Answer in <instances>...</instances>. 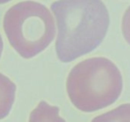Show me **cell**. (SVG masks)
Instances as JSON below:
<instances>
[{
	"instance_id": "1",
	"label": "cell",
	"mask_w": 130,
	"mask_h": 122,
	"mask_svg": "<svg viewBox=\"0 0 130 122\" xmlns=\"http://www.w3.org/2000/svg\"><path fill=\"white\" fill-rule=\"evenodd\" d=\"M56 18L58 35L55 49L67 63L93 51L108 31L110 16L98 0H60L51 6Z\"/></svg>"
},
{
	"instance_id": "2",
	"label": "cell",
	"mask_w": 130,
	"mask_h": 122,
	"mask_svg": "<svg viewBox=\"0 0 130 122\" xmlns=\"http://www.w3.org/2000/svg\"><path fill=\"white\" fill-rule=\"evenodd\" d=\"M122 87L119 69L112 61L102 57L87 58L77 64L66 82L71 102L84 112L99 110L114 103Z\"/></svg>"
},
{
	"instance_id": "3",
	"label": "cell",
	"mask_w": 130,
	"mask_h": 122,
	"mask_svg": "<svg viewBox=\"0 0 130 122\" xmlns=\"http://www.w3.org/2000/svg\"><path fill=\"white\" fill-rule=\"evenodd\" d=\"M3 27L12 47L24 58L45 50L55 36L51 12L44 5L22 1L6 11Z\"/></svg>"
},
{
	"instance_id": "4",
	"label": "cell",
	"mask_w": 130,
	"mask_h": 122,
	"mask_svg": "<svg viewBox=\"0 0 130 122\" xmlns=\"http://www.w3.org/2000/svg\"><path fill=\"white\" fill-rule=\"evenodd\" d=\"M16 86L6 75L0 73V119L9 114L14 102Z\"/></svg>"
},
{
	"instance_id": "5",
	"label": "cell",
	"mask_w": 130,
	"mask_h": 122,
	"mask_svg": "<svg viewBox=\"0 0 130 122\" xmlns=\"http://www.w3.org/2000/svg\"><path fill=\"white\" fill-rule=\"evenodd\" d=\"M59 108L40 102L29 115V122H65L59 114Z\"/></svg>"
},
{
	"instance_id": "6",
	"label": "cell",
	"mask_w": 130,
	"mask_h": 122,
	"mask_svg": "<svg viewBox=\"0 0 130 122\" xmlns=\"http://www.w3.org/2000/svg\"><path fill=\"white\" fill-rule=\"evenodd\" d=\"M91 122H130V103L122 104L116 109L99 115Z\"/></svg>"
},
{
	"instance_id": "7",
	"label": "cell",
	"mask_w": 130,
	"mask_h": 122,
	"mask_svg": "<svg viewBox=\"0 0 130 122\" xmlns=\"http://www.w3.org/2000/svg\"><path fill=\"white\" fill-rule=\"evenodd\" d=\"M122 32L127 43L130 45V6L126 10L122 19Z\"/></svg>"
},
{
	"instance_id": "8",
	"label": "cell",
	"mask_w": 130,
	"mask_h": 122,
	"mask_svg": "<svg viewBox=\"0 0 130 122\" xmlns=\"http://www.w3.org/2000/svg\"><path fill=\"white\" fill-rule=\"evenodd\" d=\"M3 47H4V44H3L2 36H1V34H0V57H1V54H2V51H3Z\"/></svg>"
}]
</instances>
